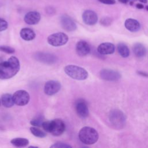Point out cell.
<instances>
[{"instance_id":"obj_20","label":"cell","mask_w":148,"mask_h":148,"mask_svg":"<svg viewBox=\"0 0 148 148\" xmlns=\"http://www.w3.org/2000/svg\"><path fill=\"white\" fill-rule=\"evenodd\" d=\"M1 103L5 108H11L14 105L13 95L10 94H4L1 97Z\"/></svg>"},{"instance_id":"obj_30","label":"cell","mask_w":148,"mask_h":148,"mask_svg":"<svg viewBox=\"0 0 148 148\" xmlns=\"http://www.w3.org/2000/svg\"><path fill=\"white\" fill-rule=\"evenodd\" d=\"M137 73H138V75H141L142 76H144V77H148V73H146L145 72H143V71H138Z\"/></svg>"},{"instance_id":"obj_29","label":"cell","mask_w":148,"mask_h":148,"mask_svg":"<svg viewBox=\"0 0 148 148\" xmlns=\"http://www.w3.org/2000/svg\"><path fill=\"white\" fill-rule=\"evenodd\" d=\"M98 1L102 3L106 4V5H113L116 3L115 0H98Z\"/></svg>"},{"instance_id":"obj_17","label":"cell","mask_w":148,"mask_h":148,"mask_svg":"<svg viewBox=\"0 0 148 148\" xmlns=\"http://www.w3.org/2000/svg\"><path fill=\"white\" fill-rule=\"evenodd\" d=\"M125 27L130 31L135 32L139 30L140 28V23L138 21L134 18H128L124 23Z\"/></svg>"},{"instance_id":"obj_1","label":"cell","mask_w":148,"mask_h":148,"mask_svg":"<svg viewBox=\"0 0 148 148\" xmlns=\"http://www.w3.org/2000/svg\"><path fill=\"white\" fill-rule=\"evenodd\" d=\"M20 64L18 59L11 56L6 61L0 62V79H9L14 76L19 71Z\"/></svg>"},{"instance_id":"obj_23","label":"cell","mask_w":148,"mask_h":148,"mask_svg":"<svg viewBox=\"0 0 148 148\" xmlns=\"http://www.w3.org/2000/svg\"><path fill=\"white\" fill-rule=\"evenodd\" d=\"M30 131L34 136L38 138H44L46 136V134L44 131L35 126L30 128Z\"/></svg>"},{"instance_id":"obj_4","label":"cell","mask_w":148,"mask_h":148,"mask_svg":"<svg viewBox=\"0 0 148 148\" xmlns=\"http://www.w3.org/2000/svg\"><path fill=\"white\" fill-rule=\"evenodd\" d=\"M109 120L112 126L116 130L122 129L125 126V116L120 110H112L109 114Z\"/></svg>"},{"instance_id":"obj_12","label":"cell","mask_w":148,"mask_h":148,"mask_svg":"<svg viewBox=\"0 0 148 148\" xmlns=\"http://www.w3.org/2000/svg\"><path fill=\"white\" fill-rule=\"evenodd\" d=\"M75 109L77 115L81 118H86L89 114V110L86 102L83 99H79L76 101Z\"/></svg>"},{"instance_id":"obj_2","label":"cell","mask_w":148,"mask_h":148,"mask_svg":"<svg viewBox=\"0 0 148 148\" xmlns=\"http://www.w3.org/2000/svg\"><path fill=\"white\" fill-rule=\"evenodd\" d=\"M99 138L98 132L90 127H83L79 132L80 140L86 145H92L97 142Z\"/></svg>"},{"instance_id":"obj_8","label":"cell","mask_w":148,"mask_h":148,"mask_svg":"<svg viewBox=\"0 0 148 148\" xmlns=\"http://www.w3.org/2000/svg\"><path fill=\"white\" fill-rule=\"evenodd\" d=\"M65 130V124L64 122L58 119L51 120V128L50 133L53 135L58 136L62 135Z\"/></svg>"},{"instance_id":"obj_28","label":"cell","mask_w":148,"mask_h":148,"mask_svg":"<svg viewBox=\"0 0 148 148\" xmlns=\"http://www.w3.org/2000/svg\"><path fill=\"white\" fill-rule=\"evenodd\" d=\"M8 22L2 18H0V32L6 30L8 28Z\"/></svg>"},{"instance_id":"obj_13","label":"cell","mask_w":148,"mask_h":148,"mask_svg":"<svg viewBox=\"0 0 148 148\" xmlns=\"http://www.w3.org/2000/svg\"><path fill=\"white\" fill-rule=\"evenodd\" d=\"M82 19L86 24L93 25L98 21V16L93 10H86L82 14Z\"/></svg>"},{"instance_id":"obj_7","label":"cell","mask_w":148,"mask_h":148,"mask_svg":"<svg viewBox=\"0 0 148 148\" xmlns=\"http://www.w3.org/2000/svg\"><path fill=\"white\" fill-rule=\"evenodd\" d=\"M35 59L40 62L46 64H54L57 61V57L51 53L37 52L34 54Z\"/></svg>"},{"instance_id":"obj_32","label":"cell","mask_w":148,"mask_h":148,"mask_svg":"<svg viewBox=\"0 0 148 148\" xmlns=\"http://www.w3.org/2000/svg\"><path fill=\"white\" fill-rule=\"evenodd\" d=\"M138 1L142 3H147V0H130V1H131V2L133 1Z\"/></svg>"},{"instance_id":"obj_22","label":"cell","mask_w":148,"mask_h":148,"mask_svg":"<svg viewBox=\"0 0 148 148\" xmlns=\"http://www.w3.org/2000/svg\"><path fill=\"white\" fill-rule=\"evenodd\" d=\"M117 51L119 54L124 58L128 57L130 55V49H128V46L123 43H120L118 44L117 47Z\"/></svg>"},{"instance_id":"obj_33","label":"cell","mask_w":148,"mask_h":148,"mask_svg":"<svg viewBox=\"0 0 148 148\" xmlns=\"http://www.w3.org/2000/svg\"><path fill=\"white\" fill-rule=\"evenodd\" d=\"M118 1L123 3H127L130 1V0H118Z\"/></svg>"},{"instance_id":"obj_25","label":"cell","mask_w":148,"mask_h":148,"mask_svg":"<svg viewBox=\"0 0 148 148\" xmlns=\"http://www.w3.org/2000/svg\"><path fill=\"white\" fill-rule=\"evenodd\" d=\"M0 51L7 54H13L15 52L14 49L8 46H0Z\"/></svg>"},{"instance_id":"obj_18","label":"cell","mask_w":148,"mask_h":148,"mask_svg":"<svg viewBox=\"0 0 148 148\" xmlns=\"http://www.w3.org/2000/svg\"><path fill=\"white\" fill-rule=\"evenodd\" d=\"M20 35L23 39L27 41L32 40L34 39L36 36L35 32L29 28H22L20 32Z\"/></svg>"},{"instance_id":"obj_21","label":"cell","mask_w":148,"mask_h":148,"mask_svg":"<svg viewBox=\"0 0 148 148\" xmlns=\"http://www.w3.org/2000/svg\"><path fill=\"white\" fill-rule=\"evenodd\" d=\"M10 143L14 146L17 147H22L27 146L29 140L24 138H16L10 140Z\"/></svg>"},{"instance_id":"obj_5","label":"cell","mask_w":148,"mask_h":148,"mask_svg":"<svg viewBox=\"0 0 148 148\" xmlns=\"http://www.w3.org/2000/svg\"><path fill=\"white\" fill-rule=\"evenodd\" d=\"M69 40L66 34L63 32H57L49 35L47 38V42L54 47L61 46L65 45Z\"/></svg>"},{"instance_id":"obj_31","label":"cell","mask_w":148,"mask_h":148,"mask_svg":"<svg viewBox=\"0 0 148 148\" xmlns=\"http://www.w3.org/2000/svg\"><path fill=\"white\" fill-rule=\"evenodd\" d=\"M136 7L138 8V9H143L144 8L143 5L142 3H138L136 4Z\"/></svg>"},{"instance_id":"obj_3","label":"cell","mask_w":148,"mask_h":148,"mask_svg":"<svg viewBox=\"0 0 148 148\" xmlns=\"http://www.w3.org/2000/svg\"><path fill=\"white\" fill-rule=\"evenodd\" d=\"M64 69L68 76L75 80H84L88 76V72L84 68L77 65H68L65 66Z\"/></svg>"},{"instance_id":"obj_19","label":"cell","mask_w":148,"mask_h":148,"mask_svg":"<svg viewBox=\"0 0 148 148\" xmlns=\"http://www.w3.org/2000/svg\"><path fill=\"white\" fill-rule=\"evenodd\" d=\"M133 51L137 57L141 58L146 55V49L142 43H136L133 46Z\"/></svg>"},{"instance_id":"obj_9","label":"cell","mask_w":148,"mask_h":148,"mask_svg":"<svg viewBox=\"0 0 148 148\" xmlns=\"http://www.w3.org/2000/svg\"><path fill=\"white\" fill-rule=\"evenodd\" d=\"M99 75L102 79L110 82L117 81L121 78V75L119 72L110 69H102Z\"/></svg>"},{"instance_id":"obj_6","label":"cell","mask_w":148,"mask_h":148,"mask_svg":"<svg viewBox=\"0 0 148 148\" xmlns=\"http://www.w3.org/2000/svg\"><path fill=\"white\" fill-rule=\"evenodd\" d=\"M14 104L18 106H24L27 105L30 99L28 92L25 90H20L16 91L13 95Z\"/></svg>"},{"instance_id":"obj_24","label":"cell","mask_w":148,"mask_h":148,"mask_svg":"<svg viewBox=\"0 0 148 148\" xmlns=\"http://www.w3.org/2000/svg\"><path fill=\"white\" fill-rule=\"evenodd\" d=\"M44 121V118L42 116H38L35 117L30 121V124L35 127L42 126L43 122Z\"/></svg>"},{"instance_id":"obj_26","label":"cell","mask_w":148,"mask_h":148,"mask_svg":"<svg viewBox=\"0 0 148 148\" xmlns=\"http://www.w3.org/2000/svg\"><path fill=\"white\" fill-rule=\"evenodd\" d=\"M72 146L68 144L62 142H57L52 145L50 148H71Z\"/></svg>"},{"instance_id":"obj_35","label":"cell","mask_w":148,"mask_h":148,"mask_svg":"<svg viewBox=\"0 0 148 148\" xmlns=\"http://www.w3.org/2000/svg\"><path fill=\"white\" fill-rule=\"evenodd\" d=\"M1 100L0 99V106H1Z\"/></svg>"},{"instance_id":"obj_34","label":"cell","mask_w":148,"mask_h":148,"mask_svg":"<svg viewBox=\"0 0 148 148\" xmlns=\"http://www.w3.org/2000/svg\"><path fill=\"white\" fill-rule=\"evenodd\" d=\"M146 9L147 10H148V6H147L146 7Z\"/></svg>"},{"instance_id":"obj_16","label":"cell","mask_w":148,"mask_h":148,"mask_svg":"<svg viewBox=\"0 0 148 148\" xmlns=\"http://www.w3.org/2000/svg\"><path fill=\"white\" fill-rule=\"evenodd\" d=\"M97 51L102 55L111 54L114 52L115 46L111 43H102L98 46Z\"/></svg>"},{"instance_id":"obj_27","label":"cell","mask_w":148,"mask_h":148,"mask_svg":"<svg viewBox=\"0 0 148 148\" xmlns=\"http://www.w3.org/2000/svg\"><path fill=\"white\" fill-rule=\"evenodd\" d=\"M100 23L103 26H108L112 24V19L108 17H104L101 19Z\"/></svg>"},{"instance_id":"obj_11","label":"cell","mask_w":148,"mask_h":148,"mask_svg":"<svg viewBox=\"0 0 148 148\" xmlns=\"http://www.w3.org/2000/svg\"><path fill=\"white\" fill-rule=\"evenodd\" d=\"M60 23L62 28L68 32L74 31L77 26L73 20L68 15H62L60 18Z\"/></svg>"},{"instance_id":"obj_15","label":"cell","mask_w":148,"mask_h":148,"mask_svg":"<svg viewBox=\"0 0 148 148\" xmlns=\"http://www.w3.org/2000/svg\"><path fill=\"white\" fill-rule=\"evenodd\" d=\"M76 51L79 56H86L90 52V45L84 40H80L76 45Z\"/></svg>"},{"instance_id":"obj_14","label":"cell","mask_w":148,"mask_h":148,"mask_svg":"<svg viewBox=\"0 0 148 148\" xmlns=\"http://www.w3.org/2000/svg\"><path fill=\"white\" fill-rule=\"evenodd\" d=\"M40 14L36 11H30L25 14L24 20L27 24L35 25L40 20Z\"/></svg>"},{"instance_id":"obj_10","label":"cell","mask_w":148,"mask_h":148,"mask_svg":"<svg viewBox=\"0 0 148 148\" xmlns=\"http://www.w3.org/2000/svg\"><path fill=\"white\" fill-rule=\"evenodd\" d=\"M61 87V83L58 81L49 80L45 84L44 92L47 95H53L60 91Z\"/></svg>"}]
</instances>
